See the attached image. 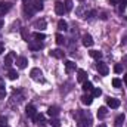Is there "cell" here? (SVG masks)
<instances>
[{"label": "cell", "mask_w": 127, "mask_h": 127, "mask_svg": "<svg viewBox=\"0 0 127 127\" xmlns=\"http://www.w3.org/2000/svg\"><path fill=\"white\" fill-rule=\"evenodd\" d=\"M7 77H9V80H16V78H18V72H16L15 69H9Z\"/></svg>", "instance_id": "22"}, {"label": "cell", "mask_w": 127, "mask_h": 127, "mask_svg": "<svg viewBox=\"0 0 127 127\" xmlns=\"http://www.w3.org/2000/svg\"><path fill=\"white\" fill-rule=\"evenodd\" d=\"M106 114H108L106 106H100V108L97 109V118H105V117H106Z\"/></svg>", "instance_id": "18"}, {"label": "cell", "mask_w": 127, "mask_h": 127, "mask_svg": "<svg viewBox=\"0 0 127 127\" xmlns=\"http://www.w3.org/2000/svg\"><path fill=\"white\" fill-rule=\"evenodd\" d=\"M1 27H3V22H1V21H0V28H1Z\"/></svg>", "instance_id": "39"}, {"label": "cell", "mask_w": 127, "mask_h": 127, "mask_svg": "<svg viewBox=\"0 0 127 127\" xmlns=\"http://www.w3.org/2000/svg\"><path fill=\"white\" fill-rule=\"evenodd\" d=\"M25 114L28 115V117H34L35 114H37V111H35V108H34V105H27V108H25Z\"/></svg>", "instance_id": "12"}, {"label": "cell", "mask_w": 127, "mask_h": 127, "mask_svg": "<svg viewBox=\"0 0 127 127\" xmlns=\"http://www.w3.org/2000/svg\"><path fill=\"white\" fill-rule=\"evenodd\" d=\"M97 127H106V126H105V124H99Z\"/></svg>", "instance_id": "38"}, {"label": "cell", "mask_w": 127, "mask_h": 127, "mask_svg": "<svg viewBox=\"0 0 127 127\" xmlns=\"http://www.w3.org/2000/svg\"><path fill=\"white\" fill-rule=\"evenodd\" d=\"M32 121H34L35 124H43V123H44V115H43V114H35V115L32 117Z\"/></svg>", "instance_id": "16"}, {"label": "cell", "mask_w": 127, "mask_h": 127, "mask_svg": "<svg viewBox=\"0 0 127 127\" xmlns=\"http://www.w3.org/2000/svg\"><path fill=\"white\" fill-rule=\"evenodd\" d=\"M123 121H124V114H120V115L115 118V124H117V126H120Z\"/></svg>", "instance_id": "27"}, {"label": "cell", "mask_w": 127, "mask_h": 127, "mask_svg": "<svg viewBox=\"0 0 127 127\" xmlns=\"http://www.w3.org/2000/svg\"><path fill=\"white\" fill-rule=\"evenodd\" d=\"M32 37H34L35 40H38V41H40V40H44V38H46V35H44L43 32H34V34H32Z\"/></svg>", "instance_id": "24"}, {"label": "cell", "mask_w": 127, "mask_h": 127, "mask_svg": "<svg viewBox=\"0 0 127 127\" xmlns=\"http://www.w3.org/2000/svg\"><path fill=\"white\" fill-rule=\"evenodd\" d=\"M92 123H90V118H84V120H80L77 127H90Z\"/></svg>", "instance_id": "20"}, {"label": "cell", "mask_w": 127, "mask_h": 127, "mask_svg": "<svg viewBox=\"0 0 127 127\" xmlns=\"http://www.w3.org/2000/svg\"><path fill=\"white\" fill-rule=\"evenodd\" d=\"M3 52H4V44H3V43L0 41V55H1Z\"/></svg>", "instance_id": "35"}, {"label": "cell", "mask_w": 127, "mask_h": 127, "mask_svg": "<svg viewBox=\"0 0 127 127\" xmlns=\"http://www.w3.org/2000/svg\"><path fill=\"white\" fill-rule=\"evenodd\" d=\"M93 43H95V41H93V37H92L90 34H84V35H83V44H84L86 47H92Z\"/></svg>", "instance_id": "3"}, {"label": "cell", "mask_w": 127, "mask_h": 127, "mask_svg": "<svg viewBox=\"0 0 127 127\" xmlns=\"http://www.w3.org/2000/svg\"><path fill=\"white\" fill-rule=\"evenodd\" d=\"M72 9V0H65V12H69Z\"/></svg>", "instance_id": "25"}, {"label": "cell", "mask_w": 127, "mask_h": 127, "mask_svg": "<svg viewBox=\"0 0 127 127\" xmlns=\"http://www.w3.org/2000/svg\"><path fill=\"white\" fill-rule=\"evenodd\" d=\"M49 55H50L52 58H56V59H62L64 58V52L61 49H53V50L49 52Z\"/></svg>", "instance_id": "7"}, {"label": "cell", "mask_w": 127, "mask_h": 127, "mask_svg": "<svg viewBox=\"0 0 127 127\" xmlns=\"http://www.w3.org/2000/svg\"><path fill=\"white\" fill-rule=\"evenodd\" d=\"M102 95V90L100 89H93V97H99Z\"/></svg>", "instance_id": "32"}, {"label": "cell", "mask_w": 127, "mask_h": 127, "mask_svg": "<svg viewBox=\"0 0 127 127\" xmlns=\"http://www.w3.org/2000/svg\"><path fill=\"white\" fill-rule=\"evenodd\" d=\"M77 74H78V75H77V80H78L80 83H84V81L87 80V72H86L84 69H78Z\"/></svg>", "instance_id": "11"}, {"label": "cell", "mask_w": 127, "mask_h": 127, "mask_svg": "<svg viewBox=\"0 0 127 127\" xmlns=\"http://www.w3.org/2000/svg\"><path fill=\"white\" fill-rule=\"evenodd\" d=\"M97 71H99V74L100 75H108V72H109V68H108V65L103 62H97Z\"/></svg>", "instance_id": "2"}, {"label": "cell", "mask_w": 127, "mask_h": 127, "mask_svg": "<svg viewBox=\"0 0 127 127\" xmlns=\"http://www.w3.org/2000/svg\"><path fill=\"white\" fill-rule=\"evenodd\" d=\"M49 124H50L52 127H59V126H61V121H59V120H56V118H52V120L49 121Z\"/></svg>", "instance_id": "26"}, {"label": "cell", "mask_w": 127, "mask_h": 127, "mask_svg": "<svg viewBox=\"0 0 127 127\" xmlns=\"http://www.w3.org/2000/svg\"><path fill=\"white\" fill-rule=\"evenodd\" d=\"M80 1H84V0H80Z\"/></svg>", "instance_id": "40"}, {"label": "cell", "mask_w": 127, "mask_h": 127, "mask_svg": "<svg viewBox=\"0 0 127 127\" xmlns=\"http://www.w3.org/2000/svg\"><path fill=\"white\" fill-rule=\"evenodd\" d=\"M6 97V90L4 87H0V99H4Z\"/></svg>", "instance_id": "33"}, {"label": "cell", "mask_w": 127, "mask_h": 127, "mask_svg": "<svg viewBox=\"0 0 127 127\" xmlns=\"http://www.w3.org/2000/svg\"><path fill=\"white\" fill-rule=\"evenodd\" d=\"M15 56H16V55H15L13 52L7 53V55L4 56V65H6V66H10V65H12V59H13Z\"/></svg>", "instance_id": "13"}, {"label": "cell", "mask_w": 127, "mask_h": 127, "mask_svg": "<svg viewBox=\"0 0 127 127\" xmlns=\"http://www.w3.org/2000/svg\"><path fill=\"white\" fill-rule=\"evenodd\" d=\"M124 83H126V84H127V74H126V75H124Z\"/></svg>", "instance_id": "37"}, {"label": "cell", "mask_w": 127, "mask_h": 127, "mask_svg": "<svg viewBox=\"0 0 127 127\" xmlns=\"http://www.w3.org/2000/svg\"><path fill=\"white\" fill-rule=\"evenodd\" d=\"M81 89H83V92H84V93L92 92V90H93V84H92L90 81H87V80H86V81L83 83V87H81Z\"/></svg>", "instance_id": "15"}, {"label": "cell", "mask_w": 127, "mask_h": 127, "mask_svg": "<svg viewBox=\"0 0 127 127\" xmlns=\"http://www.w3.org/2000/svg\"><path fill=\"white\" fill-rule=\"evenodd\" d=\"M32 27L41 31V30H44V28H46V21H44V19H37V21L32 24Z\"/></svg>", "instance_id": "8"}, {"label": "cell", "mask_w": 127, "mask_h": 127, "mask_svg": "<svg viewBox=\"0 0 127 127\" xmlns=\"http://www.w3.org/2000/svg\"><path fill=\"white\" fill-rule=\"evenodd\" d=\"M16 65H18V68L24 69V68L28 65V59L24 58V56H19V58H16Z\"/></svg>", "instance_id": "6"}, {"label": "cell", "mask_w": 127, "mask_h": 127, "mask_svg": "<svg viewBox=\"0 0 127 127\" xmlns=\"http://www.w3.org/2000/svg\"><path fill=\"white\" fill-rule=\"evenodd\" d=\"M114 71H115L117 74H120V72L123 71V65H120V64H117V65L114 66Z\"/></svg>", "instance_id": "31"}, {"label": "cell", "mask_w": 127, "mask_h": 127, "mask_svg": "<svg viewBox=\"0 0 127 127\" xmlns=\"http://www.w3.org/2000/svg\"><path fill=\"white\" fill-rule=\"evenodd\" d=\"M112 86H114V87H120V86H121V80H120V78H114V80H112Z\"/></svg>", "instance_id": "30"}, {"label": "cell", "mask_w": 127, "mask_h": 127, "mask_svg": "<svg viewBox=\"0 0 127 127\" xmlns=\"http://www.w3.org/2000/svg\"><path fill=\"white\" fill-rule=\"evenodd\" d=\"M30 75H31L32 80H35V81H40V80H43V72H41V69L40 68H32L31 71H30Z\"/></svg>", "instance_id": "1"}, {"label": "cell", "mask_w": 127, "mask_h": 127, "mask_svg": "<svg viewBox=\"0 0 127 127\" xmlns=\"http://www.w3.org/2000/svg\"><path fill=\"white\" fill-rule=\"evenodd\" d=\"M0 126H1V127L7 126V118H6V117H3V115H0Z\"/></svg>", "instance_id": "29"}, {"label": "cell", "mask_w": 127, "mask_h": 127, "mask_svg": "<svg viewBox=\"0 0 127 127\" xmlns=\"http://www.w3.org/2000/svg\"><path fill=\"white\" fill-rule=\"evenodd\" d=\"M21 32H22V38L28 41V35H27V30H25V28H22V30H21Z\"/></svg>", "instance_id": "34"}, {"label": "cell", "mask_w": 127, "mask_h": 127, "mask_svg": "<svg viewBox=\"0 0 127 127\" xmlns=\"http://www.w3.org/2000/svg\"><path fill=\"white\" fill-rule=\"evenodd\" d=\"M58 28H59L61 31H66V30H68V24H66L64 19H61V21L58 22Z\"/></svg>", "instance_id": "21"}, {"label": "cell", "mask_w": 127, "mask_h": 127, "mask_svg": "<svg viewBox=\"0 0 127 127\" xmlns=\"http://www.w3.org/2000/svg\"><path fill=\"white\" fill-rule=\"evenodd\" d=\"M28 47H30L31 50H40V49L43 47V43L38 41V40H37V41H30V43H28Z\"/></svg>", "instance_id": "10"}, {"label": "cell", "mask_w": 127, "mask_h": 127, "mask_svg": "<svg viewBox=\"0 0 127 127\" xmlns=\"http://www.w3.org/2000/svg\"><path fill=\"white\" fill-rule=\"evenodd\" d=\"M81 102H83L84 105H92V102H93V96L83 95V96H81Z\"/></svg>", "instance_id": "17"}, {"label": "cell", "mask_w": 127, "mask_h": 127, "mask_svg": "<svg viewBox=\"0 0 127 127\" xmlns=\"http://www.w3.org/2000/svg\"><path fill=\"white\" fill-rule=\"evenodd\" d=\"M10 9V3H6V1H0V13H4Z\"/></svg>", "instance_id": "19"}, {"label": "cell", "mask_w": 127, "mask_h": 127, "mask_svg": "<svg viewBox=\"0 0 127 127\" xmlns=\"http://www.w3.org/2000/svg\"><path fill=\"white\" fill-rule=\"evenodd\" d=\"M90 56L93 59H100L102 58V52H99V50H90Z\"/></svg>", "instance_id": "23"}, {"label": "cell", "mask_w": 127, "mask_h": 127, "mask_svg": "<svg viewBox=\"0 0 127 127\" xmlns=\"http://www.w3.org/2000/svg\"><path fill=\"white\" fill-rule=\"evenodd\" d=\"M55 12L58 15H64L65 13V4L62 1H55Z\"/></svg>", "instance_id": "5"}, {"label": "cell", "mask_w": 127, "mask_h": 127, "mask_svg": "<svg viewBox=\"0 0 127 127\" xmlns=\"http://www.w3.org/2000/svg\"><path fill=\"white\" fill-rule=\"evenodd\" d=\"M111 1V4H117V3H120V0H109Z\"/></svg>", "instance_id": "36"}, {"label": "cell", "mask_w": 127, "mask_h": 127, "mask_svg": "<svg viewBox=\"0 0 127 127\" xmlns=\"http://www.w3.org/2000/svg\"><path fill=\"white\" fill-rule=\"evenodd\" d=\"M47 115L52 117V118L58 117V115H59V108H58V106H50V108L47 109Z\"/></svg>", "instance_id": "9"}, {"label": "cell", "mask_w": 127, "mask_h": 127, "mask_svg": "<svg viewBox=\"0 0 127 127\" xmlns=\"http://www.w3.org/2000/svg\"><path fill=\"white\" fill-rule=\"evenodd\" d=\"M106 103H108V106L112 108V109H117V108L120 106V100L115 99V97H108V99H106Z\"/></svg>", "instance_id": "4"}, {"label": "cell", "mask_w": 127, "mask_h": 127, "mask_svg": "<svg viewBox=\"0 0 127 127\" xmlns=\"http://www.w3.org/2000/svg\"><path fill=\"white\" fill-rule=\"evenodd\" d=\"M74 69H75V64L72 62V61H66L65 62V71H66V74L72 72Z\"/></svg>", "instance_id": "14"}, {"label": "cell", "mask_w": 127, "mask_h": 127, "mask_svg": "<svg viewBox=\"0 0 127 127\" xmlns=\"http://www.w3.org/2000/svg\"><path fill=\"white\" fill-rule=\"evenodd\" d=\"M55 38H56V43H58V44H64V43H65V38H64V35H61V34H56Z\"/></svg>", "instance_id": "28"}]
</instances>
